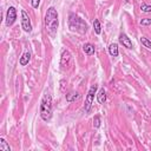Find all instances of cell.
<instances>
[{
  "instance_id": "8fae6325",
  "label": "cell",
  "mask_w": 151,
  "mask_h": 151,
  "mask_svg": "<svg viewBox=\"0 0 151 151\" xmlns=\"http://www.w3.org/2000/svg\"><path fill=\"white\" fill-rule=\"evenodd\" d=\"M29 59H31V53H29V52H25V53L21 55V58H20L19 63H20V65H21V66H26V65L28 64Z\"/></svg>"
},
{
  "instance_id": "3957f363",
  "label": "cell",
  "mask_w": 151,
  "mask_h": 151,
  "mask_svg": "<svg viewBox=\"0 0 151 151\" xmlns=\"http://www.w3.org/2000/svg\"><path fill=\"white\" fill-rule=\"evenodd\" d=\"M68 25H70V28L72 31H77L79 33H85L86 29H87V25L86 22L80 19L79 17H77L76 14L71 13L70 14V19H68Z\"/></svg>"
},
{
  "instance_id": "6da1fadb",
  "label": "cell",
  "mask_w": 151,
  "mask_h": 151,
  "mask_svg": "<svg viewBox=\"0 0 151 151\" xmlns=\"http://www.w3.org/2000/svg\"><path fill=\"white\" fill-rule=\"evenodd\" d=\"M59 26L58 13L54 7H50L45 15V28L50 35H54Z\"/></svg>"
},
{
  "instance_id": "d6986e66",
  "label": "cell",
  "mask_w": 151,
  "mask_h": 151,
  "mask_svg": "<svg viewBox=\"0 0 151 151\" xmlns=\"http://www.w3.org/2000/svg\"><path fill=\"white\" fill-rule=\"evenodd\" d=\"M150 24H151V19H149V18H145V19L140 20V25H143V26H147Z\"/></svg>"
},
{
  "instance_id": "30bf717a",
  "label": "cell",
  "mask_w": 151,
  "mask_h": 151,
  "mask_svg": "<svg viewBox=\"0 0 151 151\" xmlns=\"http://www.w3.org/2000/svg\"><path fill=\"white\" fill-rule=\"evenodd\" d=\"M109 53H110L112 57H118L119 51H118V45H117L116 42L110 44V46H109Z\"/></svg>"
},
{
  "instance_id": "ba28073f",
  "label": "cell",
  "mask_w": 151,
  "mask_h": 151,
  "mask_svg": "<svg viewBox=\"0 0 151 151\" xmlns=\"http://www.w3.org/2000/svg\"><path fill=\"white\" fill-rule=\"evenodd\" d=\"M119 42L124 46V47H126V48H132V42H131V40H130V38H127V35L126 34H124V33H122L120 35H119Z\"/></svg>"
},
{
  "instance_id": "ac0fdd59",
  "label": "cell",
  "mask_w": 151,
  "mask_h": 151,
  "mask_svg": "<svg viewBox=\"0 0 151 151\" xmlns=\"http://www.w3.org/2000/svg\"><path fill=\"white\" fill-rule=\"evenodd\" d=\"M140 9L145 13H150L151 12V6L150 5H146V4H142L140 5Z\"/></svg>"
},
{
  "instance_id": "8992f818",
  "label": "cell",
  "mask_w": 151,
  "mask_h": 151,
  "mask_svg": "<svg viewBox=\"0 0 151 151\" xmlns=\"http://www.w3.org/2000/svg\"><path fill=\"white\" fill-rule=\"evenodd\" d=\"M15 19H17V9H15L13 6H11V7H8V9H7V14H6V25H7V26H12V25L14 24Z\"/></svg>"
},
{
  "instance_id": "ffe728a7",
  "label": "cell",
  "mask_w": 151,
  "mask_h": 151,
  "mask_svg": "<svg viewBox=\"0 0 151 151\" xmlns=\"http://www.w3.org/2000/svg\"><path fill=\"white\" fill-rule=\"evenodd\" d=\"M40 4V0H32V7L33 8H38Z\"/></svg>"
},
{
  "instance_id": "e0dca14e",
  "label": "cell",
  "mask_w": 151,
  "mask_h": 151,
  "mask_svg": "<svg viewBox=\"0 0 151 151\" xmlns=\"http://www.w3.org/2000/svg\"><path fill=\"white\" fill-rule=\"evenodd\" d=\"M93 126L96 127V129H98L99 126H100V117L97 114V116H94V118H93Z\"/></svg>"
},
{
  "instance_id": "5bb4252c",
  "label": "cell",
  "mask_w": 151,
  "mask_h": 151,
  "mask_svg": "<svg viewBox=\"0 0 151 151\" xmlns=\"http://www.w3.org/2000/svg\"><path fill=\"white\" fill-rule=\"evenodd\" d=\"M0 151H11L9 145L4 138H0Z\"/></svg>"
},
{
  "instance_id": "7a4b0ae2",
  "label": "cell",
  "mask_w": 151,
  "mask_h": 151,
  "mask_svg": "<svg viewBox=\"0 0 151 151\" xmlns=\"http://www.w3.org/2000/svg\"><path fill=\"white\" fill-rule=\"evenodd\" d=\"M40 117L44 122H50L52 118V97L50 93H45L41 99Z\"/></svg>"
},
{
  "instance_id": "7c38bea8",
  "label": "cell",
  "mask_w": 151,
  "mask_h": 151,
  "mask_svg": "<svg viewBox=\"0 0 151 151\" xmlns=\"http://www.w3.org/2000/svg\"><path fill=\"white\" fill-rule=\"evenodd\" d=\"M97 99H98V101H99L100 104H104V103L106 101V92H105L104 88H100V90L98 91V93H97Z\"/></svg>"
},
{
  "instance_id": "9a60e30c",
  "label": "cell",
  "mask_w": 151,
  "mask_h": 151,
  "mask_svg": "<svg viewBox=\"0 0 151 151\" xmlns=\"http://www.w3.org/2000/svg\"><path fill=\"white\" fill-rule=\"evenodd\" d=\"M93 28H94L96 34H100V32H101V26H100V22H99L98 19H94V21H93Z\"/></svg>"
},
{
  "instance_id": "2e32d148",
  "label": "cell",
  "mask_w": 151,
  "mask_h": 151,
  "mask_svg": "<svg viewBox=\"0 0 151 151\" xmlns=\"http://www.w3.org/2000/svg\"><path fill=\"white\" fill-rule=\"evenodd\" d=\"M140 42H142V45H144L145 47H147V48H150V50H151V41H150L149 39H146V38H144V37H142V38H140Z\"/></svg>"
},
{
  "instance_id": "277c9868",
  "label": "cell",
  "mask_w": 151,
  "mask_h": 151,
  "mask_svg": "<svg viewBox=\"0 0 151 151\" xmlns=\"http://www.w3.org/2000/svg\"><path fill=\"white\" fill-rule=\"evenodd\" d=\"M97 92V85H92L88 90V93H87V97L85 99V106H84V111L87 113L92 106V103H93V99H94V94Z\"/></svg>"
},
{
  "instance_id": "52a82bcc",
  "label": "cell",
  "mask_w": 151,
  "mask_h": 151,
  "mask_svg": "<svg viewBox=\"0 0 151 151\" xmlns=\"http://www.w3.org/2000/svg\"><path fill=\"white\" fill-rule=\"evenodd\" d=\"M71 60V54L67 50H64L61 53V59H60V66L61 68H66V66H68V63Z\"/></svg>"
},
{
  "instance_id": "4fadbf2b",
  "label": "cell",
  "mask_w": 151,
  "mask_h": 151,
  "mask_svg": "<svg viewBox=\"0 0 151 151\" xmlns=\"http://www.w3.org/2000/svg\"><path fill=\"white\" fill-rule=\"evenodd\" d=\"M79 98H80V94H79L78 92H71V93L66 94V100L70 101V103L77 100V99H79Z\"/></svg>"
},
{
  "instance_id": "9c48e42d",
  "label": "cell",
  "mask_w": 151,
  "mask_h": 151,
  "mask_svg": "<svg viewBox=\"0 0 151 151\" xmlns=\"http://www.w3.org/2000/svg\"><path fill=\"white\" fill-rule=\"evenodd\" d=\"M83 51L85 52V54L92 55L94 53V46L92 44H90V42H86V44L83 45Z\"/></svg>"
},
{
  "instance_id": "5b68a950",
  "label": "cell",
  "mask_w": 151,
  "mask_h": 151,
  "mask_svg": "<svg viewBox=\"0 0 151 151\" xmlns=\"http://www.w3.org/2000/svg\"><path fill=\"white\" fill-rule=\"evenodd\" d=\"M21 27L25 32L29 33L32 31V24H31V20H29V17L28 14L26 13V11H21Z\"/></svg>"
}]
</instances>
